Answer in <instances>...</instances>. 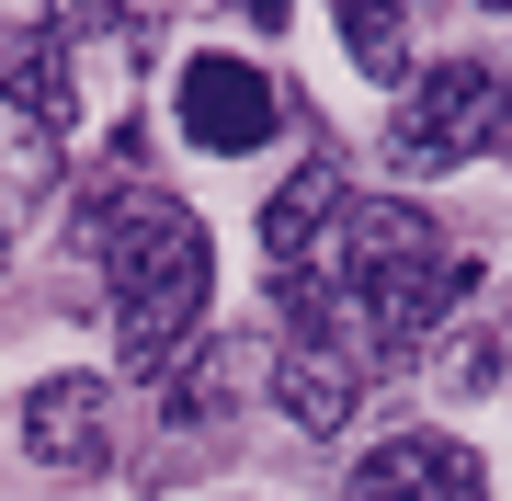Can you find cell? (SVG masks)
Listing matches in <instances>:
<instances>
[{
    "mask_svg": "<svg viewBox=\"0 0 512 501\" xmlns=\"http://www.w3.org/2000/svg\"><path fill=\"white\" fill-rule=\"evenodd\" d=\"M0 251H12V183H0Z\"/></svg>",
    "mask_w": 512,
    "mask_h": 501,
    "instance_id": "11",
    "label": "cell"
},
{
    "mask_svg": "<svg viewBox=\"0 0 512 501\" xmlns=\"http://www.w3.org/2000/svg\"><path fill=\"white\" fill-rule=\"evenodd\" d=\"M490 137H512V80L490 69V57H444V69H410L399 126H387V160H399L410 183H433V171H467Z\"/></svg>",
    "mask_w": 512,
    "mask_h": 501,
    "instance_id": "3",
    "label": "cell"
},
{
    "mask_svg": "<svg viewBox=\"0 0 512 501\" xmlns=\"http://www.w3.org/2000/svg\"><path fill=\"white\" fill-rule=\"evenodd\" d=\"M92 251L114 274V342H126V365L137 376L183 365V342L205 331V308H217V251H205L194 205L126 171V183L92 194Z\"/></svg>",
    "mask_w": 512,
    "mask_h": 501,
    "instance_id": "1",
    "label": "cell"
},
{
    "mask_svg": "<svg viewBox=\"0 0 512 501\" xmlns=\"http://www.w3.org/2000/svg\"><path fill=\"white\" fill-rule=\"evenodd\" d=\"M23 456L35 467H103L114 456V388L103 376H46L23 399Z\"/></svg>",
    "mask_w": 512,
    "mask_h": 501,
    "instance_id": "7",
    "label": "cell"
},
{
    "mask_svg": "<svg viewBox=\"0 0 512 501\" xmlns=\"http://www.w3.org/2000/svg\"><path fill=\"white\" fill-rule=\"evenodd\" d=\"M0 103H12L23 137H69V57H57L46 23H0Z\"/></svg>",
    "mask_w": 512,
    "mask_h": 501,
    "instance_id": "8",
    "label": "cell"
},
{
    "mask_svg": "<svg viewBox=\"0 0 512 501\" xmlns=\"http://www.w3.org/2000/svg\"><path fill=\"white\" fill-rule=\"evenodd\" d=\"M330 228H342V171L308 149V160L274 183V205H262V251L296 274V262H319V251H330Z\"/></svg>",
    "mask_w": 512,
    "mask_h": 501,
    "instance_id": "9",
    "label": "cell"
},
{
    "mask_svg": "<svg viewBox=\"0 0 512 501\" xmlns=\"http://www.w3.org/2000/svg\"><path fill=\"white\" fill-rule=\"evenodd\" d=\"M353 501H490V467H478L456 433H387V445L353 467Z\"/></svg>",
    "mask_w": 512,
    "mask_h": 501,
    "instance_id": "6",
    "label": "cell"
},
{
    "mask_svg": "<svg viewBox=\"0 0 512 501\" xmlns=\"http://www.w3.org/2000/svg\"><path fill=\"white\" fill-rule=\"evenodd\" d=\"M365 319H353L330 285H308V308H296V342H285V365H274V410L296 433H342L353 422V388H365Z\"/></svg>",
    "mask_w": 512,
    "mask_h": 501,
    "instance_id": "4",
    "label": "cell"
},
{
    "mask_svg": "<svg viewBox=\"0 0 512 501\" xmlns=\"http://www.w3.org/2000/svg\"><path fill=\"white\" fill-rule=\"evenodd\" d=\"M330 297H342L353 319H365L376 353H410L421 331H433L444 308L478 285L467 251H444V228L421 217L410 194H376V205H342V228H330Z\"/></svg>",
    "mask_w": 512,
    "mask_h": 501,
    "instance_id": "2",
    "label": "cell"
},
{
    "mask_svg": "<svg viewBox=\"0 0 512 501\" xmlns=\"http://www.w3.org/2000/svg\"><path fill=\"white\" fill-rule=\"evenodd\" d=\"M342 46H353V69H365V80H410V23L376 12V0H353V12H342Z\"/></svg>",
    "mask_w": 512,
    "mask_h": 501,
    "instance_id": "10",
    "label": "cell"
},
{
    "mask_svg": "<svg viewBox=\"0 0 512 501\" xmlns=\"http://www.w3.org/2000/svg\"><path fill=\"white\" fill-rule=\"evenodd\" d=\"M171 114H183V137L194 149H217V160H239V149H262V137L285 126V103H274V80L251 69V57H183V80H171Z\"/></svg>",
    "mask_w": 512,
    "mask_h": 501,
    "instance_id": "5",
    "label": "cell"
}]
</instances>
